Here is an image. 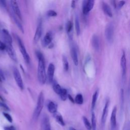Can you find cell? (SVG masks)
I'll use <instances>...</instances> for the list:
<instances>
[{
    "label": "cell",
    "instance_id": "obj_21",
    "mask_svg": "<svg viewBox=\"0 0 130 130\" xmlns=\"http://www.w3.org/2000/svg\"><path fill=\"white\" fill-rule=\"evenodd\" d=\"M53 116L55 119V120L61 125L64 126L65 125V122L63 120V119L60 114L58 113L57 112L53 114Z\"/></svg>",
    "mask_w": 130,
    "mask_h": 130
},
{
    "label": "cell",
    "instance_id": "obj_7",
    "mask_svg": "<svg viewBox=\"0 0 130 130\" xmlns=\"http://www.w3.org/2000/svg\"><path fill=\"white\" fill-rule=\"evenodd\" d=\"M6 45V50L9 55V57L15 62L17 61V58L15 50L13 47L12 44H5Z\"/></svg>",
    "mask_w": 130,
    "mask_h": 130
},
{
    "label": "cell",
    "instance_id": "obj_13",
    "mask_svg": "<svg viewBox=\"0 0 130 130\" xmlns=\"http://www.w3.org/2000/svg\"><path fill=\"white\" fill-rule=\"evenodd\" d=\"M52 40V34L51 31L47 32L43 38L42 40V45L43 47H46L49 45Z\"/></svg>",
    "mask_w": 130,
    "mask_h": 130
},
{
    "label": "cell",
    "instance_id": "obj_19",
    "mask_svg": "<svg viewBox=\"0 0 130 130\" xmlns=\"http://www.w3.org/2000/svg\"><path fill=\"white\" fill-rule=\"evenodd\" d=\"M71 55L72 59V60L75 66H78V57L77 52L76 48L73 47L71 49Z\"/></svg>",
    "mask_w": 130,
    "mask_h": 130
},
{
    "label": "cell",
    "instance_id": "obj_36",
    "mask_svg": "<svg viewBox=\"0 0 130 130\" xmlns=\"http://www.w3.org/2000/svg\"><path fill=\"white\" fill-rule=\"evenodd\" d=\"M125 4V1H121L118 2V4H116V6L117 5V7L119 9H120L122 8V7Z\"/></svg>",
    "mask_w": 130,
    "mask_h": 130
},
{
    "label": "cell",
    "instance_id": "obj_16",
    "mask_svg": "<svg viewBox=\"0 0 130 130\" xmlns=\"http://www.w3.org/2000/svg\"><path fill=\"white\" fill-rule=\"evenodd\" d=\"M2 34L5 41V44H12V39L8 30L6 29H3L2 30Z\"/></svg>",
    "mask_w": 130,
    "mask_h": 130
},
{
    "label": "cell",
    "instance_id": "obj_5",
    "mask_svg": "<svg viewBox=\"0 0 130 130\" xmlns=\"http://www.w3.org/2000/svg\"><path fill=\"white\" fill-rule=\"evenodd\" d=\"M13 73L14 78L15 79V82L17 86L19 87V88L21 90H22L24 89V85H23L22 79L21 78V76L20 75V73L19 70L16 68H14L13 69Z\"/></svg>",
    "mask_w": 130,
    "mask_h": 130
},
{
    "label": "cell",
    "instance_id": "obj_32",
    "mask_svg": "<svg viewBox=\"0 0 130 130\" xmlns=\"http://www.w3.org/2000/svg\"><path fill=\"white\" fill-rule=\"evenodd\" d=\"M3 115H4V117L7 119V120L9 122H10V123L12 122V121H13L12 117L9 114H8V113H6V112H3Z\"/></svg>",
    "mask_w": 130,
    "mask_h": 130
},
{
    "label": "cell",
    "instance_id": "obj_43",
    "mask_svg": "<svg viewBox=\"0 0 130 130\" xmlns=\"http://www.w3.org/2000/svg\"><path fill=\"white\" fill-rule=\"evenodd\" d=\"M0 99H1L2 101H4V99H3V97H2L1 95H0Z\"/></svg>",
    "mask_w": 130,
    "mask_h": 130
},
{
    "label": "cell",
    "instance_id": "obj_23",
    "mask_svg": "<svg viewBox=\"0 0 130 130\" xmlns=\"http://www.w3.org/2000/svg\"><path fill=\"white\" fill-rule=\"evenodd\" d=\"M52 83H53L52 87H53V89L54 92L56 94L59 95L61 91L62 88L60 87L59 84L58 83H57V82H56L55 81H53Z\"/></svg>",
    "mask_w": 130,
    "mask_h": 130
},
{
    "label": "cell",
    "instance_id": "obj_30",
    "mask_svg": "<svg viewBox=\"0 0 130 130\" xmlns=\"http://www.w3.org/2000/svg\"><path fill=\"white\" fill-rule=\"evenodd\" d=\"M13 18H14V20L16 24V25H17L18 27L19 28V29L23 33L24 32V30H23V27L21 24V23L19 22V21L18 20L17 18H16V17L15 16V15H13Z\"/></svg>",
    "mask_w": 130,
    "mask_h": 130
},
{
    "label": "cell",
    "instance_id": "obj_22",
    "mask_svg": "<svg viewBox=\"0 0 130 130\" xmlns=\"http://www.w3.org/2000/svg\"><path fill=\"white\" fill-rule=\"evenodd\" d=\"M75 30L76 32V34L77 36H79L80 34V22L79 19L78 15H76L75 18Z\"/></svg>",
    "mask_w": 130,
    "mask_h": 130
},
{
    "label": "cell",
    "instance_id": "obj_40",
    "mask_svg": "<svg viewBox=\"0 0 130 130\" xmlns=\"http://www.w3.org/2000/svg\"><path fill=\"white\" fill-rule=\"evenodd\" d=\"M68 98L69 99V100H70V101L73 103H75V101L73 99V98H72V96L69 94H68Z\"/></svg>",
    "mask_w": 130,
    "mask_h": 130
},
{
    "label": "cell",
    "instance_id": "obj_26",
    "mask_svg": "<svg viewBox=\"0 0 130 130\" xmlns=\"http://www.w3.org/2000/svg\"><path fill=\"white\" fill-rule=\"evenodd\" d=\"M75 102L78 104V105H81L83 103V98L82 95L81 93H78L76 95L75 99Z\"/></svg>",
    "mask_w": 130,
    "mask_h": 130
},
{
    "label": "cell",
    "instance_id": "obj_8",
    "mask_svg": "<svg viewBox=\"0 0 130 130\" xmlns=\"http://www.w3.org/2000/svg\"><path fill=\"white\" fill-rule=\"evenodd\" d=\"M42 31H43L42 21L41 19L39 21L38 24L37 25V27L36 28V30L34 38V41L35 43H37L40 40L42 34Z\"/></svg>",
    "mask_w": 130,
    "mask_h": 130
},
{
    "label": "cell",
    "instance_id": "obj_14",
    "mask_svg": "<svg viewBox=\"0 0 130 130\" xmlns=\"http://www.w3.org/2000/svg\"><path fill=\"white\" fill-rule=\"evenodd\" d=\"M120 66L122 71V77H124L125 75L126 70V60L124 52H123L120 58Z\"/></svg>",
    "mask_w": 130,
    "mask_h": 130
},
{
    "label": "cell",
    "instance_id": "obj_38",
    "mask_svg": "<svg viewBox=\"0 0 130 130\" xmlns=\"http://www.w3.org/2000/svg\"><path fill=\"white\" fill-rule=\"evenodd\" d=\"M5 80V76L2 71L0 70V82H2Z\"/></svg>",
    "mask_w": 130,
    "mask_h": 130
},
{
    "label": "cell",
    "instance_id": "obj_20",
    "mask_svg": "<svg viewBox=\"0 0 130 130\" xmlns=\"http://www.w3.org/2000/svg\"><path fill=\"white\" fill-rule=\"evenodd\" d=\"M48 110L49 112L51 113L54 114L55 113L57 112V107L56 104L52 101H49L47 105Z\"/></svg>",
    "mask_w": 130,
    "mask_h": 130
},
{
    "label": "cell",
    "instance_id": "obj_39",
    "mask_svg": "<svg viewBox=\"0 0 130 130\" xmlns=\"http://www.w3.org/2000/svg\"><path fill=\"white\" fill-rule=\"evenodd\" d=\"M0 6L3 8H5L6 7V2L5 1H0Z\"/></svg>",
    "mask_w": 130,
    "mask_h": 130
},
{
    "label": "cell",
    "instance_id": "obj_35",
    "mask_svg": "<svg viewBox=\"0 0 130 130\" xmlns=\"http://www.w3.org/2000/svg\"><path fill=\"white\" fill-rule=\"evenodd\" d=\"M6 49V45L5 43L0 41V50L3 51Z\"/></svg>",
    "mask_w": 130,
    "mask_h": 130
},
{
    "label": "cell",
    "instance_id": "obj_31",
    "mask_svg": "<svg viewBox=\"0 0 130 130\" xmlns=\"http://www.w3.org/2000/svg\"><path fill=\"white\" fill-rule=\"evenodd\" d=\"M73 23L71 21H68L66 25V30L68 33H70L72 30Z\"/></svg>",
    "mask_w": 130,
    "mask_h": 130
},
{
    "label": "cell",
    "instance_id": "obj_11",
    "mask_svg": "<svg viewBox=\"0 0 130 130\" xmlns=\"http://www.w3.org/2000/svg\"><path fill=\"white\" fill-rule=\"evenodd\" d=\"M42 126L43 130H51L49 118L46 114L43 115L42 118Z\"/></svg>",
    "mask_w": 130,
    "mask_h": 130
},
{
    "label": "cell",
    "instance_id": "obj_15",
    "mask_svg": "<svg viewBox=\"0 0 130 130\" xmlns=\"http://www.w3.org/2000/svg\"><path fill=\"white\" fill-rule=\"evenodd\" d=\"M116 112L117 108L116 106L113 107L112 111L111 118H110V123L112 128L114 129L116 126Z\"/></svg>",
    "mask_w": 130,
    "mask_h": 130
},
{
    "label": "cell",
    "instance_id": "obj_29",
    "mask_svg": "<svg viewBox=\"0 0 130 130\" xmlns=\"http://www.w3.org/2000/svg\"><path fill=\"white\" fill-rule=\"evenodd\" d=\"M83 119V121L84 123V124L86 128L88 130H90L91 129V124L90 123L88 119L85 117V116H83L82 117Z\"/></svg>",
    "mask_w": 130,
    "mask_h": 130
},
{
    "label": "cell",
    "instance_id": "obj_6",
    "mask_svg": "<svg viewBox=\"0 0 130 130\" xmlns=\"http://www.w3.org/2000/svg\"><path fill=\"white\" fill-rule=\"evenodd\" d=\"M94 1L93 0H85L82 3V11L84 15H87L93 8Z\"/></svg>",
    "mask_w": 130,
    "mask_h": 130
},
{
    "label": "cell",
    "instance_id": "obj_12",
    "mask_svg": "<svg viewBox=\"0 0 130 130\" xmlns=\"http://www.w3.org/2000/svg\"><path fill=\"white\" fill-rule=\"evenodd\" d=\"M109 105V101L107 100L105 103L103 110V113L101 117V123L102 125L104 126L105 124L107 117L108 115V107Z\"/></svg>",
    "mask_w": 130,
    "mask_h": 130
},
{
    "label": "cell",
    "instance_id": "obj_3",
    "mask_svg": "<svg viewBox=\"0 0 130 130\" xmlns=\"http://www.w3.org/2000/svg\"><path fill=\"white\" fill-rule=\"evenodd\" d=\"M17 40L18 46L19 48V50L21 53V54L23 56V57L25 61L27 63L29 64L30 61V58L29 55H28V54L27 53V52L26 50V49L23 43L22 42L21 39L18 37H17Z\"/></svg>",
    "mask_w": 130,
    "mask_h": 130
},
{
    "label": "cell",
    "instance_id": "obj_9",
    "mask_svg": "<svg viewBox=\"0 0 130 130\" xmlns=\"http://www.w3.org/2000/svg\"><path fill=\"white\" fill-rule=\"evenodd\" d=\"M55 72V66L53 63H50L48 67L46 77L49 83H52Z\"/></svg>",
    "mask_w": 130,
    "mask_h": 130
},
{
    "label": "cell",
    "instance_id": "obj_4",
    "mask_svg": "<svg viewBox=\"0 0 130 130\" xmlns=\"http://www.w3.org/2000/svg\"><path fill=\"white\" fill-rule=\"evenodd\" d=\"M105 34L107 41L109 43H111L113 42L114 35V26L112 23H110L107 25Z\"/></svg>",
    "mask_w": 130,
    "mask_h": 130
},
{
    "label": "cell",
    "instance_id": "obj_25",
    "mask_svg": "<svg viewBox=\"0 0 130 130\" xmlns=\"http://www.w3.org/2000/svg\"><path fill=\"white\" fill-rule=\"evenodd\" d=\"M60 99L62 101H66L68 98V92L66 89L65 88H62L61 89V91L60 92V93L59 94Z\"/></svg>",
    "mask_w": 130,
    "mask_h": 130
},
{
    "label": "cell",
    "instance_id": "obj_10",
    "mask_svg": "<svg viewBox=\"0 0 130 130\" xmlns=\"http://www.w3.org/2000/svg\"><path fill=\"white\" fill-rule=\"evenodd\" d=\"M10 3V5L12 8V9L15 15L17 16L20 20H21L22 16H21L20 10L19 9V7L17 2L16 1H11Z\"/></svg>",
    "mask_w": 130,
    "mask_h": 130
},
{
    "label": "cell",
    "instance_id": "obj_1",
    "mask_svg": "<svg viewBox=\"0 0 130 130\" xmlns=\"http://www.w3.org/2000/svg\"><path fill=\"white\" fill-rule=\"evenodd\" d=\"M36 55L38 59V79L40 83L43 85L47 79L45 66V59L43 54L39 51H36Z\"/></svg>",
    "mask_w": 130,
    "mask_h": 130
},
{
    "label": "cell",
    "instance_id": "obj_33",
    "mask_svg": "<svg viewBox=\"0 0 130 130\" xmlns=\"http://www.w3.org/2000/svg\"><path fill=\"white\" fill-rule=\"evenodd\" d=\"M47 15L49 17H55L57 15L56 12L52 10H50L47 12Z\"/></svg>",
    "mask_w": 130,
    "mask_h": 130
},
{
    "label": "cell",
    "instance_id": "obj_41",
    "mask_svg": "<svg viewBox=\"0 0 130 130\" xmlns=\"http://www.w3.org/2000/svg\"><path fill=\"white\" fill-rule=\"evenodd\" d=\"M75 1H72L71 2V7L73 9H74L75 7Z\"/></svg>",
    "mask_w": 130,
    "mask_h": 130
},
{
    "label": "cell",
    "instance_id": "obj_34",
    "mask_svg": "<svg viewBox=\"0 0 130 130\" xmlns=\"http://www.w3.org/2000/svg\"><path fill=\"white\" fill-rule=\"evenodd\" d=\"M0 107H2L3 109H4L6 111H9L10 110V109L8 107V106L6 104H5V103H0Z\"/></svg>",
    "mask_w": 130,
    "mask_h": 130
},
{
    "label": "cell",
    "instance_id": "obj_37",
    "mask_svg": "<svg viewBox=\"0 0 130 130\" xmlns=\"http://www.w3.org/2000/svg\"><path fill=\"white\" fill-rule=\"evenodd\" d=\"M4 130H16L13 126H8L4 127Z\"/></svg>",
    "mask_w": 130,
    "mask_h": 130
},
{
    "label": "cell",
    "instance_id": "obj_42",
    "mask_svg": "<svg viewBox=\"0 0 130 130\" xmlns=\"http://www.w3.org/2000/svg\"><path fill=\"white\" fill-rule=\"evenodd\" d=\"M70 130H76L75 128L74 127H70Z\"/></svg>",
    "mask_w": 130,
    "mask_h": 130
},
{
    "label": "cell",
    "instance_id": "obj_2",
    "mask_svg": "<svg viewBox=\"0 0 130 130\" xmlns=\"http://www.w3.org/2000/svg\"><path fill=\"white\" fill-rule=\"evenodd\" d=\"M44 103V96L42 91L40 92L38 98V101L36 107L35 109L34 113V118L37 119L40 116L41 112L43 109Z\"/></svg>",
    "mask_w": 130,
    "mask_h": 130
},
{
    "label": "cell",
    "instance_id": "obj_17",
    "mask_svg": "<svg viewBox=\"0 0 130 130\" xmlns=\"http://www.w3.org/2000/svg\"><path fill=\"white\" fill-rule=\"evenodd\" d=\"M91 43L93 48L96 51H98L100 49V41L99 37L96 35H93L92 37Z\"/></svg>",
    "mask_w": 130,
    "mask_h": 130
},
{
    "label": "cell",
    "instance_id": "obj_24",
    "mask_svg": "<svg viewBox=\"0 0 130 130\" xmlns=\"http://www.w3.org/2000/svg\"><path fill=\"white\" fill-rule=\"evenodd\" d=\"M98 94H99V90H96L94 93H93V94L92 95V101H91V109L93 110L95 104H96V102L98 99Z\"/></svg>",
    "mask_w": 130,
    "mask_h": 130
},
{
    "label": "cell",
    "instance_id": "obj_18",
    "mask_svg": "<svg viewBox=\"0 0 130 130\" xmlns=\"http://www.w3.org/2000/svg\"><path fill=\"white\" fill-rule=\"evenodd\" d=\"M102 9L104 13L108 16H109V17H112L113 16L112 10L107 3L105 2L102 3Z\"/></svg>",
    "mask_w": 130,
    "mask_h": 130
},
{
    "label": "cell",
    "instance_id": "obj_27",
    "mask_svg": "<svg viewBox=\"0 0 130 130\" xmlns=\"http://www.w3.org/2000/svg\"><path fill=\"white\" fill-rule=\"evenodd\" d=\"M91 128L92 130H96V118L95 114L94 112L92 113L91 114Z\"/></svg>",
    "mask_w": 130,
    "mask_h": 130
},
{
    "label": "cell",
    "instance_id": "obj_28",
    "mask_svg": "<svg viewBox=\"0 0 130 130\" xmlns=\"http://www.w3.org/2000/svg\"><path fill=\"white\" fill-rule=\"evenodd\" d=\"M62 63L64 71H68L69 70V62L66 56H63L62 57Z\"/></svg>",
    "mask_w": 130,
    "mask_h": 130
}]
</instances>
